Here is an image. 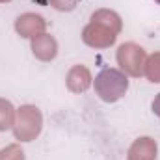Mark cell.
<instances>
[{
	"mask_svg": "<svg viewBox=\"0 0 160 160\" xmlns=\"http://www.w3.org/2000/svg\"><path fill=\"white\" fill-rule=\"evenodd\" d=\"M155 2H158V4H160V0H155Z\"/></svg>",
	"mask_w": 160,
	"mask_h": 160,
	"instance_id": "6da1fadb",
	"label": "cell"
}]
</instances>
